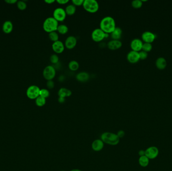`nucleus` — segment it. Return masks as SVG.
Listing matches in <instances>:
<instances>
[{"label":"nucleus","instance_id":"nucleus-35","mask_svg":"<svg viewBox=\"0 0 172 171\" xmlns=\"http://www.w3.org/2000/svg\"><path fill=\"white\" fill-rule=\"evenodd\" d=\"M46 86L48 88L51 89L54 88V82L52 80H48L46 82Z\"/></svg>","mask_w":172,"mask_h":171},{"label":"nucleus","instance_id":"nucleus-34","mask_svg":"<svg viewBox=\"0 0 172 171\" xmlns=\"http://www.w3.org/2000/svg\"><path fill=\"white\" fill-rule=\"evenodd\" d=\"M138 53H139L140 59H146V57L148 56L147 52H145L144 51H140Z\"/></svg>","mask_w":172,"mask_h":171},{"label":"nucleus","instance_id":"nucleus-22","mask_svg":"<svg viewBox=\"0 0 172 171\" xmlns=\"http://www.w3.org/2000/svg\"><path fill=\"white\" fill-rule=\"evenodd\" d=\"M156 65L158 69H164L167 65V62H166V59L163 57L158 58L156 61Z\"/></svg>","mask_w":172,"mask_h":171},{"label":"nucleus","instance_id":"nucleus-2","mask_svg":"<svg viewBox=\"0 0 172 171\" xmlns=\"http://www.w3.org/2000/svg\"><path fill=\"white\" fill-rule=\"evenodd\" d=\"M104 144L109 145L116 146L120 142V138L116 134L111 132H105L101 135V139Z\"/></svg>","mask_w":172,"mask_h":171},{"label":"nucleus","instance_id":"nucleus-33","mask_svg":"<svg viewBox=\"0 0 172 171\" xmlns=\"http://www.w3.org/2000/svg\"><path fill=\"white\" fill-rule=\"evenodd\" d=\"M84 0H72V4L75 5L76 6H83V3H84Z\"/></svg>","mask_w":172,"mask_h":171},{"label":"nucleus","instance_id":"nucleus-9","mask_svg":"<svg viewBox=\"0 0 172 171\" xmlns=\"http://www.w3.org/2000/svg\"><path fill=\"white\" fill-rule=\"evenodd\" d=\"M159 151L157 147L155 146L150 147L145 150V156L149 159H155L158 156Z\"/></svg>","mask_w":172,"mask_h":171},{"label":"nucleus","instance_id":"nucleus-8","mask_svg":"<svg viewBox=\"0 0 172 171\" xmlns=\"http://www.w3.org/2000/svg\"><path fill=\"white\" fill-rule=\"evenodd\" d=\"M66 14L65 9L62 8H57L53 12V17L58 22H63L66 18Z\"/></svg>","mask_w":172,"mask_h":171},{"label":"nucleus","instance_id":"nucleus-18","mask_svg":"<svg viewBox=\"0 0 172 171\" xmlns=\"http://www.w3.org/2000/svg\"><path fill=\"white\" fill-rule=\"evenodd\" d=\"M75 77L78 81L81 82H84L89 80L90 75L87 72L82 71L77 74Z\"/></svg>","mask_w":172,"mask_h":171},{"label":"nucleus","instance_id":"nucleus-14","mask_svg":"<svg viewBox=\"0 0 172 171\" xmlns=\"http://www.w3.org/2000/svg\"><path fill=\"white\" fill-rule=\"evenodd\" d=\"M104 143L101 139H96L93 142L92 148L95 152H100L103 150Z\"/></svg>","mask_w":172,"mask_h":171},{"label":"nucleus","instance_id":"nucleus-36","mask_svg":"<svg viewBox=\"0 0 172 171\" xmlns=\"http://www.w3.org/2000/svg\"><path fill=\"white\" fill-rule=\"evenodd\" d=\"M56 2L60 5H65L69 2V0H57Z\"/></svg>","mask_w":172,"mask_h":171},{"label":"nucleus","instance_id":"nucleus-11","mask_svg":"<svg viewBox=\"0 0 172 171\" xmlns=\"http://www.w3.org/2000/svg\"><path fill=\"white\" fill-rule=\"evenodd\" d=\"M65 44L60 40H58L52 43V50L57 54H60L63 53L65 50Z\"/></svg>","mask_w":172,"mask_h":171},{"label":"nucleus","instance_id":"nucleus-19","mask_svg":"<svg viewBox=\"0 0 172 171\" xmlns=\"http://www.w3.org/2000/svg\"><path fill=\"white\" fill-rule=\"evenodd\" d=\"M72 94V91L65 87L60 88L58 92V95L59 97L65 98L71 96Z\"/></svg>","mask_w":172,"mask_h":171},{"label":"nucleus","instance_id":"nucleus-31","mask_svg":"<svg viewBox=\"0 0 172 171\" xmlns=\"http://www.w3.org/2000/svg\"><path fill=\"white\" fill-rule=\"evenodd\" d=\"M50 61L52 64H57L59 63V57L57 54H54L51 55L50 57Z\"/></svg>","mask_w":172,"mask_h":171},{"label":"nucleus","instance_id":"nucleus-21","mask_svg":"<svg viewBox=\"0 0 172 171\" xmlns=\"http://www.w3.org/2000/svg\"><path fill=\"white\" fill-rule=\"evenodd\" d=\"M149 163V159L147 157L145 156L140 157L138 159V163L142 167H146Z\"/></svg>","mask_w":172,"mask_h":171},{"label":"nucleus","instance_id":"nucleus-39","mask_svg":"<svg viewBox=\"0 0 172 171\" xmlns=\"http://www.w3.org/2000/svg\"><path fill=\"white\" fill-rule=\"evenodd\" d=\"M5 2L7 3L12 4H14L16 2H17V0H5Z\"/></svg>","mask_w":172,"mask_h":171},{"label":"nucleus","instance_id":"nucleus-3","mask_svg":"<svg viewBox=\"0 0 172 171\" xmlns=\"http://www.w3.org/2000/svg\"><path fill=\"white\" fill-rule=\"evenodd\" d=\"M59 26V22L54 17H48L43 22V28L45 32L48 33L56 31Z\"/></svg>","mask_w":172,"mask_h":171},{"label":"nucleus","instance_id":"nucleus-29","mask_svg":"<svg viewBox=\"0 0 172 171\" xmlns=\"http://www.w3.org/2000/svg\"><path fill=\"white\" fill-rule=\"evenodd\" d=\"M131 5L134 8L138 9V8H140L142 6L143 1H140V0H134V1H132Z\"/></svg>","mask_w":172,"mask_h":171},{"label":"nucleus","instance_id":"nucleus-23","mask_svg":"<svg viewBox=\"0 0 172 171\" xmlns=\"http://www.w3.org/2000/svg\"><path fill=\"white\" fill-rule=\"evenodd\" d=\"M65 10L66 15L72 16L75 13L76 11V7L73 4H69L66 7Z\"/></svg>","mask_w":172,"mask_h":171},{"label":"nucleus","instance_id":"nucleus-28","mask_svg":"<svg viewBox=\"0 0 172 171\" xmlns=\"http://www.w3.org/2000/svg\"><path fill=\"white\" fill-rule=\"evenodd\" d=\"M49 95H50V93L47 89L43 88L40 89L39 96H42L45 98H46L49 97Z\"/></svg>","mask_w":172,"mask_h":171},{"label":"nucleus","instance_id":"nucleus-10","mask_svg":"<svg viewBox=\"0 0 172 171\" xmlns=\"http://www.w3.org/2000/svg\"><path fill=\"white\" fill-rule=\"evenodd\" d=\"M77 44V39L74 36H69L65 40V46L68 49H72L75 47Z\"/></svg>","mask_w":172,"mask_h":171},{"label":"nucleus","instance_id":"nucleus-26","mask_svg":"<svg viewBox=\"0 0 172 171\" xmlns=\"http://www.w3.org/2000/svg\"><path fill=\"white\" fill-rule=\"evenodd\" d=\"M35 104L38 106L42 107L46 104V98L42 96H39L35 99Z\"/></svg>","mask_w":172,"mask_h":171},{"label":"nucleus","instance_id":"nucleus-42","mask_svg":"<svg viewBox=\"0 0 172 171\" xmlns=\"http://www.w3.org/2000/svg\"><path fill=\"white\" fill-rule=\"evenodd\" d=\"M70 171H82L80 169H74L71 170Z\"/></svg>","mask_w":172,"mask_h":171},{"label":"nucleus","instance_id":"nucleus-1","mask_svg":"<svg viewBox=\"0 0 172 171\" xmlns=\"http://www.w3.org/2000/svg\"><path fill=\"white\" fill-rule=\"evenodd\" d=\"M115 21L111 16H106L103 18L100 22V28L105 33H111L115 29Z\"/></svg>","mask_w":172,"mask_h":171},{"label":"nucleus","instance_id":"nucleus-7","mask_svg":"<svg viewBox=\"0 0 172 171\" xmlns=\"http://www.w3.org/2000/svg\"><path fill=\"white\" fill-rule=\"evenodd\" d=\"M40 91V89L38 86L32 85L28 88L26 91V95L30 99H36L39 96Z\"/></svg>","mask_w":172,"mask_h":171},{"label":"nucleus","instance_id":"nucleus-12","mask_svg":"<svg viewBox=\"0 0 172 171\" xmlns=\"http://www.w3.org/2000/svg\"><path fill=\"white\" fill-rule=\"evenodd\" d=\"M127 59L128 61L131 63L137 62L140 59L139 53L134 51H131L127 54Z\"/></svg>","mask_w":172,"mask_h":171},{"label":"nucleus","instance_id":"nucleus-5","mask_svg":"<svg viewBox=\"0 0 172 171\" xmlns=\"http://www.w3.org/2000/svg\"><path fill=\"white\" fill-rule=\"evenodd\" d=\"M109 36L108 34L105 33L100 28H96L93 31L91 37L94 41L96 42H100L104 39L108 38Z\"/></svg>","mask_w":172,"mask_h":171},{"label":"nucleus","instance_id":"nucleus-43","mask_svg":"<svg viewBox=\"0 0 172 171\" xmlns=\"http://www.w3.org/2000/svg\"><path fill=\"white\" fill-rule=\"evenodd\" d=\"M64 171V170H63V171Z\"/></svg>","mask_w":172,"mask_h":171},{"label":"nucleus","instance_id":"nucleus-27","mask_svg":"<svg viewBox=\"0 0 172 171\" xmlns=\"http://www.w3.org/2000/svg\"><path fill=\"white\" fill-rule=\"evenodd\" d=\"M48 36H49V38L50 39V40L54 42L59 40V34L56 31H54V32L49 33Z\"/></svg>","mask_w":172,"mask_h":171},{"label":"nucleus","instance_id":"nucleus-38","mask_svg":"<svg viewBox=\"0 0 172 171\" xmlns=\"http://www.w3.org/2000/svg\"><path fill=\"white\" fill-rule=\"evenodd\" d=\"M65 100H66L65 98L59 97V98H58V101L60 104H63V103L65 102Z\"/></svg>","mask_w":172,"mask_h":171},{"label":"nucleus","instance_id":"nucleus-32","mask_svg":"<svg viewBox=\"0 0 172 171\" xmlns=\"http://www.w3.org/2000/svg\"><path fill=\"white\" fill-rule=\"evenodd\" d=\"M17 7H18L19 9L21 10H24L26 9V7H27V4L24 1H20L17 3Z\"/></svg>","mask_w":172,"mask_h":171},{"label":"nucleus","instance_id":"nucleus-6","mask_svg":"<svg viewBox=\"0 0 172 171\" xmlns=\"http://www.w3.org/2000/svg\"><path fill=\"white\" fill-rule=\"evenodd\" d=\"M56 75L55 68L53 66L48 65L43 70V76L47 80H51L55 77Z\"/></svg>","mask_w":172,"mask_h":171},{"label":"nucleus","instance_id":"nucleus-16","mask_svg":"<svg viewBox=\"0 0 172 171\" xmlns=\"http://www.w3.org/2000/svg\"><path fill=\"white\" fill-rule=\"evenodd\" d=\"M155 38V35L151 32H145L142 35V39L146 43H151L154 41Z\"/></svg>","mask_w":172,"mask_h":171},{"label":"nucleus","instance_id":"nucleus-37","mask_svg":"<svg viewBox=\"0 0 172 171\" xmlns=\"http://www.w3.org/2000/svg\"><path fill=\"white\" fill-rule=\"evenodd\" d=\"M116 134H117V136H118L119 138L120 139V138H123V136H125V132L122 130H120L119 131L117 132Z\"/></svg>","mask_w":172,"mask_h":171},{"label":"nucleus","instance_id":"nucleus-13","mask_svg":"<svg viewBox=\"0 0 172 171\" xmlns=\"http://www.w3.org/2000/svg\"><path fill=\"white\" fill-rule=\"evenodd\" d=\"M122 43L120 40H112L107 44V47L112 50H115L121 47Z\"/></svg>","mask_w":172,"mask_h":171},{"label":"nucleus","instance_id":"nucleus-15","mask_svg":"<svg viewBox=\"0 0 172 171\" xmlns=\"http://www.w3.org/2000/svg\"><path fill=\"white\" fill-rule=\"evenodd\" d=\"M143 42L139 39H134L131 42V47L132 50L138 52L142 49Z\"/></svg>","mask_w":172,"mask_h":171},{"label":"nucleus","instance_id":"nucleus-30","mask_svg":"<svg viewBox=\"0 0 172 171\" xmlns=\"http://www.w3.org/2000/svg\"><path fill=\"white\" fill-rule=\"evenodd\" d=\"M152 49V45L151 43H145L143 44L142 49L145 52H149Z\"/></svg>","mask_w":172,"mask_h":171},{"label":"nucleus","instance_id":"nucleus-4","mask_svg":"<svg viewBox=\"0 0 172 171\" xmlns=\"http://www.w3.org/2000/svg\"><path fill=\"white\" fill-rule=\"evenodd\" d=\"M83 6L86 11L90 13L97 12L99 9V3L96 0H84Z\"/></svg>","mask_w":172,"mask_h":171},{"label":"nucleus","instance_id":"nucleus-41","mask_svg":"<svg viewBox=\"0 0 172 171\" xmlns=\"http://www.w3.org/2000/svg\"><path fill=\"white\" fill-rule=\"evenodd\" d=\"M45 2L48 4H51L55 2L54 0H45Z\"/></svg>","mask_w":172,"mask_h":171},{"label":"nucleus","instance_id":"nucleus-20","mask_svg":"<svg viewBox=\"0 0 172 171\" xmlns=\"http://www.w3.org/2000/svg\"><path fill=\"white\" fill-rule=\"evenodd\" d=\"M3 31L5 33H10L13 30V24L10 21H5L3 25Z\"/></svg>","mask_w":172,"mask_h":171},{"label":"nucleus","instance_id":"nucleus-24","mask_svg":"<svg viewBox=\"0 0 172 171\" xmlns=\"http://www.w3.org/2000/svg\"><path fill=\"white\" fill-rule=\"evenodd\" d=\"M68 67L69 70L72 71H75L79 68V63L75 60H72L69 63Z\"/></svg>","mask_w":172,"mask_h":171},{"label":"nucleus","instance_id":"nucleus-17","mask_svg":"<svg viewBox=\"0 0 172 171\" xmlns=\"http://www.w3.org/2000/svg\"><path fill=\"white\" fill-rule=\"evenodd\" d=\"M122 30L120 27H116L115 30L110 34L112 40H119L121 38Z\"/></svg>","mask_w":172,"mask_h":171},{"label":"nucleus","instance_id":"nucleus-25","mask_svg":"<svg viewBox=\"0 0 172 171\" xmlns=\"http://www.w3.org/2000/svg\"><path fill=\"white\" fill-rule=\"evenodd\" d=\"M57 31L59 33L62 34V35H64L68 33L69 28L68 26L65 24L59 25Z\"/></svg>","mask_w":172,"mask_h":171},{"label":"nucleus","instance_id":"nucleus-40","mask_svg":"<svg viewBox=\"0 0 172 171\" xmlns=\"http://www.w3.org/2000/svg\"><path fill=\"white\" fill-rule=\"evenodd\" d=\"M138 154L140 155V157L145 156V151H144V150H140V151L138 152Z\"/></svg>","mask_w":172,"mask_h":171}]
</instances>
